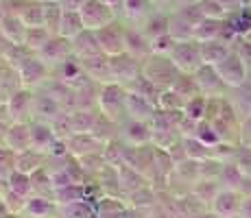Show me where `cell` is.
I'll return each instance as SVG.
<instances>
[{
	"mask_svg": "<svg viewBox=\"0 0 251 218\" xmlns=\"http://www.w3.org/2000/svg\"><path fill=\"white\" fill-rule=\"evenodd\" d=\"M81 31H85V24L81 20V13L79 11H64V18H61L59 24V35L66 37V40H75Z\"/></svg>",
	"mask_w": 251,
	"mask_h": 218,
	"instance_id": "cell-26",
	"label": "cell"
},
{
	"mask_svg": "<svg viewBox=\"0 0 251 218\" xmlns=\"http://www.w3.org/2000/svg\"><path fill=\"white\" fill-rule=\"evenodd\" d=\"M205 109H207V96L199 94V96H195V98L186 100V105H183V116L195 120V122H201V120H205Z\"/></svg>",
	"mask_w": 251,
	"mask_h": 218,
	"instance_id": "cell-31",
	"label": "cell"
},
{
	"mask_svg": "<svg viewBox=\"0 0 251 218\" xmlns=\"http://www.w3.org/2000/svg\"><path fill=\"white\" fill-rule=\"evenodd\" d=\"M79 13H81V20H83L85 28H90V31H99V28L107 26L112 22V11L100 0H85L79 7Z\"/></svg>",
	"mask_w": 251,
	"mask_h": 218,
	"instance_id": "cell-9",
	"label": "cell"
},
{
	"mask_svg": "<svg viewBox=\"0 0 251 218\" xmlns=\"http://www.w3.org/2000/svg\"><path fill=\"white\" fill-rule=\"evenodd\" d=\"M219 70L221 79L227 87H240L247 79V66H245V59L238 55V52L231 50L219 66H214Z\"/></svg>",
	"mask_w": 251,
	"mask_h": 218,
	"instance_id": "cell-8",
	"label": "cell"
},
{
	"mask_svg": "<svg viewBox=\"0 0 251 218\" xmlns=\"http://www.w3.org/2000/svg\"><path fill=\"white\" fill-rule=\"evenodd\" d=\"M9 190L16 192L24 198L33 196V181H31V174L20 172V170H13L9 174Z\"/></svg>",
	"mask_w": 251,
	"mask_h": 218,
	"instance_id": "cell-30",
	"label": "cell"
},
{
	"mask_svg": "<svg viewBox=\"0 0 251 218\" xmlns=\"http://www.w3.org/2000/svg\"><path fill=\"white\" fill-rule=\"evenodd\" d=\"M4 146H9L11 151L22 153L31 148V129L28 122H11L4 135Z\"/></svg>",
	"mask_w": 251,
	"mask_h": 218,
	"instance_id": "cell-18",
	"label": "cell"
},
{
	"mask_svg": "<svg viewBox=\"0 0 251 218\" xmlns=\"http://www.w3.org/2000/svg\"><path fill=\"white\" fill-rule=\"evenodd\" d=\"M173 59V64L179 68V72L186 74H195L201 66H203V57H201V44L192 42V40H183L177 42L173 52L168 55Z\"/></svg>",
	"mask_w": 251,
	"mask_h": 218,
	"instance_id": "cell-3",
	"label": "cell"
},
{
	"mask_svg": "<svg viewBox=\"0 0 251 218\" xmlns=\"http://www.w3.org/2000/svg\"><path fill=\"white\" fill-rule=\"evenodd\" d=\"M28 129H31V148L42 151L46 155L52 148V144L59 140L57 138V133H55V129H52V124L46 122V120L33 118L31 122H28Z\"/></svg>",
	"mask_w": 251,
	"mask_h": 218,
	"instance_id": "cell-13",
	"label": "cell"
},
{
	"mask_svg": "<svg viewBox=\"0 0 251 218\" xmlns=\"http://www.w3.org/2000/svg\"><path fill=\"white\" fill-rule=\"evenodd\" d=\"M225 24L221 20H214V18H203L199 22V26L195 28V37L197 42H212V40H219L221 31H223Z\"/></svg>",
	"mask_w": 251,
	"mask_h": 218,
	"instance_id": "cell-27",
	"label": "cell"
},
{
	"mask_svg": "<svg viewBox=\"0 0 251 218\" xmlns=\"http://www.w3.org/2000/svg\"><path fill=\"white\" fill-rule=\"evenodd\" d=\"M33 100H35V90L31 87H20L13 92L7 100L11 122H31L33 120Z\"/></svg>",
	"mask_w": 251,
	"mask_h": 218,
	"instance_id": "cell-6",
	"label": "cell"
},
{
	"mask_svg": "<svg viewBox=\"0 0 251 218\" xmlns=\"http://www.w3.org/2000/svg\"><path fill=\"white\" fill-rule=\"evenodd\" d=\"M195 138L199 140V142H203L205 146L214 148L216 144H221V138L219 133L214 131V127H212L207 120H201V122H197V131H195Z\"/></svg>",
	"mask_w": 251,
	"mask_h": 218,
	"instance_id": "cell-33",
	"label": "cell"
},
{
	"mask_svg": "<svg viewBox=\"0 0 251 218\" xmlns=\"http://www.w3.org/2000/svg\"><path fill=\"white\" fill-rule=\"evenodd\" d=\"M46 159H48L46 153L35 151V148H28V151L18 153V157H16V170L26 172V174H33L35 170H40V168L46 166Z\"/></svg>",
	"mask_w": 251,
	"mask_h": 218,
	"instance_id": "cell-21",
	"label": "cell"
},
{
	"mask_svg": "<svg viewBox=\"0 0 251 218\" xmlns=\"http://www.w3.org/2000/svg\"><path fill=\"white\" fill-rule=\"evenodd\" d=\"M245 218H251V196H245L243 198V207H240Z\"/></svg>",
	"mask_w": 251,
	"mask_h": 218,
	"instance_id": "cell-35",
	"label": "cell"
},
{
	"mask_svg": "<svg viewBox=\"0 0 251 218\" xmlns=\"http://www.w3.org/2000/svg\"><path fill=\"white\" fill-rule=\"evenodd\" d=\"M127 109H129V118L144 120V122H153V118L160 111L155 103H151V100L142 98L138 94H131V92H129V98H127Z\"/></svg>",
	"mask_w": 251,
	"mask_h": 218,
	"instance_id": "cell-20",
	"label": "cell"
},
{
	"mask_svg": "<svg viewBox=\"0 0 251 218\" xmlns=\"http://www.w3.org/2000/svg\"><path fill=\"white\" fill-rule=\"evenodd\" d=\"M125 198H127V205L131 207V210H142V207L155 205L157 194H155V190H153V186L149 183V186H142V188H138V190L129 192Z\"/></svg>",
	"mask_w": 251,
	"mask_h": 218,
	"instance_id": "cell-25",
	"label": "cell"
},
{
	"mask_svg": "<svg viewBox=\"0 0 251 218\" xmlns=\"http://www.w3.org/2000/svg\"><path fill=\"white\" fill-rule=\"evenodd\" d=\"M2 198H4V205H7V210H9V214L11 216H22L24 214V207H26L28 198L16 194V192H11V190L4 192Z\"/></svg>",
	"mask_w": 251,
	"mask_h": 218,
	"instance_id": "cell-34",
	"label": "cell"
},
{
	"mask_svg": "<svg viewBox=\"0 0 251 218\" xmlns=\"http://www.w3.org/2000/svg\"><path fill=\"white\" fill-rule=\"evenodd\" d=\"M109 70H112L114 83L129 85L142 74V61L129 52H120V55L109 57Z\"/></svg>",
	"mask_w": 251,
	"mask_h": 218,
	"instance_id": "cell-4",
	"label": "cell"
},
{
	"mask_svg": "<svg viewBox=\"0 0 251 218\" xmlns=\"http://www.w3.org/2000/svg\"><path fill=\"white\" fill-rule=\"evenodd\" d=\"M11 214H9V210H7V205H4V198L2 194H0V218H9Z\"/></svg>",
	"mask_w": 251,
	"mask_h": 218,
	"instance_id": "cell-36",
	"label": "cell"
},
{
	"mask_svg": "<svg viewBox=\"0 0 251 218\" xmlns=\"http://www.w3.org/2000/svg\"><path fill=\"white\" fill-rule=\"evenodd\" d=\"M57 218H99L94 201H79L70 205H59Z\"/></svg>",
	"mask_w": 251,
	"mask_h": 218,
	"instance_id": "cell-24",
	"label": "cell"
},
{
	"mask_svg": "<svg viewBox=\"0 0 251 218\" xmlns=\"http://www.w3.org/2000/svg\"><path fill=\"white\" fill-rule=\"evenodd\" d=\"M16 70H18V74H20L22 85L31 87V90H37V87H42L48 79H50V68H48L37 55H28Z\"/></svg>",
	"mask_w": 251,
	"mask_h": 218,
	"instance_id": "cell-5",
	"label": "cell"
},
{
	"mask_svg": "<svg viewBox=\"0 0 251 218\" xmlns=\"http://www.w3.org/2000/svg\"><path fill=\"white\" fill-rule=\"evenodd\" d=\"M183 105H186V100L173 90H162L160 98H157L160 111H183Z\"/></svg>",
	"mask_w": 251,
	"mask_h": 218,
	"instance_id": "cell-32",
	"label": "cell"
},
{
	"mask_svg": "<svg viewBox=\"0 0 251 218\" xmlns=\"http://www.w3.org/2000/svg\"><path fill=\"white\" fill-rule=\"evenodd\" d=\"M195 79H197V83H199L201 94L207 96V98L219 96L221 90H223V87H227L223 83V79H221L219 70H216L214 66H207V64H203L199 70L195 72Z\"/></svg>",
	"mask_w": 251,
	"mask_h": 218,
	"instance_id": "cell-15",
	"label": "cell"
},
{
	"mask_svg": "<svg viewBox=\"0 0 251 218\" xmlns=\"http://www.w3.org/2000/svg\"><path fill=\"white\" fill-rule=\"evenodd\" d=\"M179 68L173 64V59L168 55H155L153 52L142 61V76L160 90H171L175 85V81L179 79Z\"/></svg>",
	"mask_w": 251,
	"mask_h": 218,
	"instance_id": "cell-2",
	"label": "cell"
},
{
	"mask_svg": "<svg viewBox=\"0 0 251 218\" xmlns=\"http://www.w3.org/2000/svg\"><path fill=\"white\" fill-rule=\"evenodd\" d=\"M31 181H33V194L52 198V194H55V186H52L50 172L46 170V166L33 172V174H31Z\"/></svg>",
	"mask_w": 251,
	"mask_h": 218,
	"instance_id": "cell-28",
	"label": "cell"
},
{
	"mask_svg": "<svg viewBox=\"0 0 251 218\" xmlns=\"http://www.w3.org/2000/svg\"><path fill=\"white\" fill-rule=\"evenodd\" d=\"M72 55H75V50H72V40H66V37H61V35H52L50 40L44 44V48L37 52V57H40L48 68L61 64V61H66Z\"/></svg>",
	"mask_w": 251,
	"mask_h": 218,
	"instance_id": "cell-10",
	"label": "cell"
},
{
	"mask_svg": "<svg viewBox=\"0 0 251 218\" xmlns=\"http://www.w3.org/2000/svg\"><path fill=\"white\" fill-rule=\"evenodd\" d=\"M118 138L129 146H144V144L153 142V127L151 122L129 118L127 122H123L118 127Z\"/></svg>",
	"mask_w": 251,
	"mask_h": 218,
	"instance_id": "cell-7",
	"label": "cell"
},
{
	"mask_svg": "<svg viewBox=\"0 0 251 218\" xmlns=\"http://www.w3.org/2000/svg\"><path fill=\"white\" fill-rule=\"evenodd\" d=\"M127 98H129L127 87H123L120 83H105V85H100L99 111L105 116V118H109L112 122H116L120 127L123 122H127V120H129Z\"/></svg>",
	"mask_w": 251,
	"mask_h": 218,
	"instance_id": "cell-1",
	"label": "cell"
},
{
	"mask_svg": "<svg viewBox=\"0 0 251 218\" xmlns=\"http://www.w3.org/2000/svg\"><path fill=\"white\" fill-rule=\"evenodd\" d=\"M171 90H173V92H177V94H179L183 100H190V98H195V96H199V94H201L199 83H197L195 74H186V72H181L179 79L175 81V85H173Z\"/></svg>",
	"mask_w": 251,
	"mask_h": 218,
	"instance_id": "cell-29",
	"label": "cell"
},
{
	"mask_svg": "<svg viewBox=\"0 0 251 218\" xmlns=\"http://www.w3.org/2000/svg\"><path fill=\"white\" fill-rule=\"evenodd\" d=\"M240 207H243V198L234 190H219V194L212 201V210L219 216H236L240 212Z\"/></svg>",
	"mask_w": 251,
	"mask_h": 218,
	"instance_id": "cell-19",
	"label": "cell"
},
{
	"mask_svg": "<svg viewBox=\"0 0 251 218\" xmlns=\"http://www.w3.org/2000/svg\"><path fill=\"white\" fill-rule=\"evenodd\" d=\"M99 35V42H100V48L107 57H114V55H120V52H127L125 50V31H120L114 22H109L107 26L99 28L96 31Z\"/></svg>",
	"mask_w": 251,
	"mask_h": 218,
	"instance_id": "cell-14",
	"label": "cell"
},
{
	"mask_svg": "<svg viewBox=\"0 0 251 218\" xmlns=\"http://www.w3.org/2000/svg\"><path fill=\"white\" fill-rule=\"evenodd\" d=\"M72 50H75V57H79V59H90V57L105 55L103 48H100L96 31H90V28L81 31L79 35L72 40Z\"/></svg>",
	"mask_w": 251,
	"mask_h": 218,
	"instance_id": "cell-16",
	"label": "cell"
},
{
	"mask_svg": "<svg viewBox=\"0 0 251 218\" xmlns=\"http://www.w3.org/2000/svg\"><path fill=\"white\" fill-rule=\"evenodd\" d=\"M229 52L231 50L227 48V44L221 40L201 42V57H203V64H207V66H219Z\"/></svg>",
	"mask_w": 251,
	"mask_h": 218,
	"instance_id": "cell-23",
	"label": "cell"
},
{
	"mask_svg": "<svg viewBox=\"0 0 251 218\" xmlns=\"http://www.w3.org/2000/svg\"><path fill=\"white\" fill-rule=\"evenodd\" d=\"M105 140H100L99 135H94L92 131L85 133H75L70 138H66V146L68 153H72L75 157H83V155H94V153H103L105 151Z\"/></svg>",
	"mask_w": 251,
	"mask_h": 218,
	"instance_id": "cell-11",
	"label": "cell"
},
{
	"mask_svg": "<svg viewBox=\"0 0 251 218\" xmlns=\"http://www.w3.org/2000/svg\"><path fill=\"white\" fill-rule=\"evenodd\" d=\"M66 109L57 98L42 90H35V100H33V118L46 120V122H55L59 116H64Z\"/></svg>",
	"mask_w": 251,
	"mask_h": 218,
	"instance_id": "cell-12",
	"label": "cell"
},
{
	"mask_svg": "<svg viewBox=\"0 0 251 218\" xmlns=\"http://www.w3.org/2000/svg\"><path fill=\"white\" fill-rule=\"evenodd\" d=\"M57 214H59V205L55 203V198L33 194L28 196L22 218H57Z\"/></svg>",
	"mask_w": 251,
	"mask_h": 218,
	"instance_id": "cell-17",
	"label": "cell"
},
{
	"mask_svg": "<svg viewBox=\"0 0 251 218\" xmlns=\"http://www.w3.org/2000/svg\"><path fill=\"white\" fill-rule=\"evenodd\" d=\"M118 186L123 188L125 196H127L129 192L138 190V188H142V186H149V181L138 170H133L131 166H127V164H120V166H118Z\"/></svg>",
	"mask_w": 251,
	"mask_h": 218,
	"instance_id": "cell-22",
	"label": "cell"
}]
</instances>
